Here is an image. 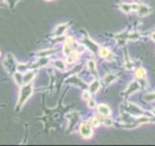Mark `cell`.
<instances>
[{
  "label": "cell",
  "instance_id": "cell-16",
  "mask_svg": "<svg viewBox=\"0 0 155 146\" xmlns=\"http://www.w3.org/2000/svg\"><path fill=\"white\" fill-rule=\"evenodd\" d=\"M152 38H153V40H155V32L153 33V35H152Z\"/></svg>",
  "mask_w": 155,
  "mask_h": 146
},
{
  "label": "cell",
  "instance_id": "cell-7",
  "mask_svg": "<svg viewBox=\"0 0 155 146\" xmlns=\"http://www.w3.org/2000/svg\"><path fill=\"white\" fill-rule=\"evenodd\" d=\"M67 27V25H65V24H63V25H59L58 27H57V29H56V34L57 35H60L62 33L64 32V30H65V28Z\"/></svg>",
  "mask_w": 155,
  "mask_h": 146
},
{
  "label": "cell",
  "instance_id": "cell-11",
  "mask_svg": "<svg viewBox=\"0 0 155 146\" xmlns=\"http://www.w3.org/2000/svg\"><path fill=\"white\" fill-rule=\"evenodd\" d=\"M54 65H55L56 67H58L59 69H63V68H64V63H63L62 62H60V61L55 62V63H54Z\"/></svg>",
  "mask_w": 155,
  "mask_h": 146
},
{
  "label": "cell",
  "instance_id": "cell-5",
  "mask_svg": "<svg viewBox=\"0 0 155 146\" xmlns=\"http://www.w3.org/2000/svg\"><path fill=\"white\" fill-rule=\"evenodd\" d=\"M33 76H34V74L33 73H27L25 76H23V78H22V82L24 83V84H27L28 82L30 81L31 79L33 78Z\"/></svg>",
  "mask_w": 155,
  "mask_h": 146
},
{
  "label": "cell",
  "instance_id": "cell-3",
  "mask_svg": "<svg viewBox=\"0 0 155 146\" xmlns=\"http://www.w3.org/2000/svg\"><path fill=\"white\" fill-rule=\"evenodd\" d=\"M98 111H99V113L104 115V116H108L110 114V109L108 108L107 105H105V104L98 105Z\"/></svg>",
  "mask_w": 155,
  "mask_h": 146
},
{
  "label": "cell",
  "instance_id": "cell-1",
  "mask_svg": "<svg viewBox=\"0 0 155 146\" xmlns=\"http://www.w3.org/2000/svg\"><path fill=\"white\" fill-rule=\"evenodd\" d=\"M32 94V87L30 85H25L24 87H22L21 92H20V96H19V100H18V105H21L25 102V100L31 96Z\"/></svg>",
  "mask_w": 155,
  "mask_h": 146
},
{
  "label": "cell",
  "instance_id": "cell-8",
  "mask_svg": "<svg viewBox=\"0 0 155 146\" xmlns=\"http://www.w3.org/2000/svg\"><path fill=\"white\" fill-rule=\"evenodd\" d=\"M144 75H145V71L143 69H138L136 72V76L138 78H142V77H144Z\"/></svg>",
  "mask_w": 155,
  "mask_h": 146
},
{
  "label": "cell",
  "instance_id": "cell-10",
  "mask_svg": "<svg viewBox=\"0 0 155 146\" xmlns=\"http://www.w3.org/2000/svg\"><path fill=\"white\" fill-rule=\"evenodd\" d=\"M99 124H100V122L97 118H93L91 120V126L92 127H97V126H99Z\"/></svg>",
  "mask_w": 155,
  "mask_h": 146
},
{
  "label": "cell",
  "instance_id": "cell-18",
  "mask_svg": "<svg viewBox=\"0 0 155 146\" xmlns=\"http://www.w3.org/2000/svg\"><path fill=\"white\" fill-rule=\"evenodd\" d=\"M46 1H49V0H46Z\"/></svg>",
  "mask_w": 155,
  "mask_h": 146
},
{
  "label": "cell",
  "instance_id": "cell-2",
  "mask_svg": "<svg viewBox=\"0 0 155 146\" xmlns=\"http://www.w3.org/2000/svg\"><path fill=\"white\" fill-rule=\"evenodd\" d=\"M91 127H92V126H90V125L87 124V123H83V124L80 126V128H79V132H80V134H81L84 138H89V137L92 136L93 131H92Z\"/></svg>",
  "mask_w": 155,
  "mask_h": 146
},
{
  "label": "cell",
  "instance_id": "cell-13",
  "mask_svg": "<svg viewBox=\"0 0 155 146\" xmlns=\"http://www.w3.org/2000/svg\"><path fill=\"white\" fill-rule=\"evenodd\" d=\"M66 43H67L68 46H69V45H72V44H73V39H72L71 37H68V38L66 39Z\"/></svg>",
  "mask_w": 155,
  "mask_h": 146
},
{
  "label": "cell",
  "instance_id": "cell-17",
  "mask_svg": "<svg viewBox=\"0 0 155 146\" xmlns=\"http://www.w3.org/2000/svg\"><path fill=\"white\" fill-rule=\"evenodd\" d=\"M153 114H154V115H155V110H154V111H153Z\"/></svg>",
  "mask_w": 155,
  "mask_h": 146
},
{
  "label": "cell",
  "instance_id": "cell-12",
  "mask_svg": "<svg viewBox=\"0 0 155 146\" xmlns=\"http://www.w3.org/2000/svg\"><path fill=\"white\" fill-rule=\"evenodd\" d=\"M63 52H64V54H66V55H68V54H70V53H71V52H70V49H69V47H68V45H66V46L64 47Z\"/></svg>",
  "mask_w": 155,
  "mask_h": 146
},
{
  "label": "cell",
  "instance_id": "cell-4",
  "mask_svg": "<svg viewBox=\"0 0 155 146\" xmlns=\"http://www.w3.org/2000/svg\"><path fill=\"white\" fill-rule=\"evenodd\" d=\"M138 10H139V16H140V17L147 15V14L151 11V10H150L148 7H146V6H140Z\"/></svg>",
  "mask_w": 155,
  "mask_h": 146
},
{
  "label": "cell",
  "instance_id": "cell-14",
  "mask_svg": "<svg viewBox=\"0 0 155 146\" xmlns=\"http://www.w3.org/2000/svg\"><path fill=\"white\" fill-rule=\"evenodd\" d=\"M83 98H85V99H89V98H90V95H89V93L84 92V93H83Z\"/></svg>",
  "mask_w": 155,
  "mask_h": 146
},
{
  "label": "cell",
  "instance_id": "cell-6",
  "mask_svg": "<svg viewBox=\"0 0 155 146\" xmlns=\"http://www.w3.org/2000/svg\"><path fill=\"white\" fill-rule=\"evenodd\" d=\"M98 89H99V83H98V81H94L92 83V85L90 86V91L95 93Z\"/></svg>",
  "mask_w": 155,
  "mask_h": 146
},
{
  "label": "cell",
  "instance_id": "cell-9",
  "mask_svg": "<svg viewBox=\"0 0 155 146\" xmlns=\"http://www.w3.org/2000/svg\"><path fill=\"white\" fill-rule=\"evenodd\" d=\"M100 55H101V57H104V58H106V57H107V56L108 55V51L106 48L101 49V51H100Z\"/></svg>",
  "mask_w": 155,
  "mask_h": 146
},
{
  "label": "cell",
  "instance_id": "cell-15",
  "mask_svg": "<svg viewBox=\"0 0 155 146\" xmlns=\"http://www.w3.org/2000/svg\"><path fill=\"white\" fill-rule=\"evenodd\" d=\"M88 105H89V107H94V105H95V102H94V100L90 99V100H89V103H88Z\"/></svg>",
  "mask_w": 155,
  "mask_h": 146
}]
</instances>
